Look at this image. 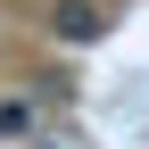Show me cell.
<instances>
[{"label":"cell","mask_w":149,"mask_h":149,"mask_svg":"<svg viewBox=\"0 0 149 149\" xmlns=\"http://www.w3.org/2000/svg\"><path fill=\"white\" fill-rule=\"evenodd\" d=\"M50 33H58L66 50H91L108 33V8H100V0H58V8H50Z\"/></svg>","instance_id":"6da1fadb"},{"label":"cell","mask_w":149,"mask_h":149,"mask_svg":"<svg viewBox=\"0 0 149 149\" xmlns=\"http://www.w3.org/2000/svg\"><path fill=\"white\" fill-rule=\"evenodd\" d=\"M33 133H42L33 100H0V141H33Z\"/></svg>","instance_id":"7a4b0ae2"},{"label":"cell","mask_w":149,"mask_h":149,"mask_svg":"<svg viewBox=\"0 0 149 149\" xmlns=\"http://www.w3.org/2000/svg\"><path fill=\"white\" fill-rule=\"evenodd\" d=\"M33 149H83V141H66V133H33Z\"/></svg>","instance_id":"3957f363"}]
</instances>
